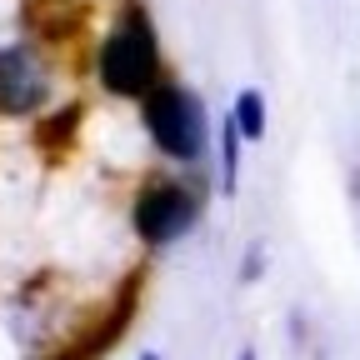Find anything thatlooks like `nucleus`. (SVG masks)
Here are the masks:
<instances>
[{
  "label": "nucleus",
  "mask_w": 360,
  "mask_h": 360,
  "mask_svg": "<svg viewBox=\"0 0 360 360\" xmlns=\"http://www.w3.org/2000/svg\"><path fill=\"white\" fill-rule=\"evenodd\" d=\"M260 265H265V245H250L245 250V265H240V285H250L260 276Z\"/></svg>",
  "instance_id": "8"
},
{
  "label": "nucleus",
  "mask_w": 360,
  "mask_h": 360,
  "mask_svg": "<svg viewBox=\"0 0 360 360\" xmlns=\"http://www.w3.org/2000/svg\"><path fill=\"white\" fill-rule=\"evenodd\" d=\"M146 360H160V355H146Z\"/></svg>",
  "instance_id": "10"
},
{
  "label": "nucleus",
  "mask_w": 360,
  "mask_h": 360,
  "mask_svg": "<svg viewBox=\"0 0 360 360\" xmlns=\"http://www.w3.org/2000/svg\"><path fill=\"white\" fill-rule=\"evenodd\" d=\"M51 101V70L30 45H0V115H35Z\"/></svg>",
  "instance_id": "4"
},
{
  "label": "nucleus",
  "mask_w": 360,
  "mask_h": 360,
  "mask_svg": "<svg viewBox=\"0 0 360 360\" xmlns=\"http://www.w3.org/2000/svg\"><path fill=\"white\" fill-rule=\"evenodd\" d=\"M236 150H240V125L225 115L220 125V191L225 195H236Z\"/></svg>",
  "instance_id": "7"
},
{
  "label": "nucleus",
  "mask_w": 360,
  "mask_h": 360,
  "mask_svg": "<svg viewBox=\"0 0 360 360\" xmlns=\"http://www.w3.org/2000/svg\"><path fill=\"white\" fill-rule=\"evenodd\" d=\"M75 125H80V105H65V110H56L51 120H40V125H35V141H40V150H56L60 141H70V135H75Z\"/></svg>",
  "instance_id": "6"
},
{
  "label": "nucleus",
  "mask_w": 360,
  "mask_h": 360,
  "mask_svg": "<svg viewBox=\"0 0 360 360\" xmlns=\"http://www.w3.org/2000/svg\"><path fill=\"white\" fill-rule=\"evenodd\" d=\"M135 236L146 245H170L180 240L186 231H195L200 220V205L186 186H175V180H150V186L135 195Z\"/></svg>",
  "instance_id": "3"
},
{
  "label": "nucleus",
  "mask_w": 360,
  "mask_h": 360,
  "mask_svg": "<svg viewBox=\"0 0 360 360\" xmlns=\"http://www.w3.org/2000/svg\"><path fill=\"white\" fill-rule=\"evenodd\" d=\"M96 70H101V85L110 96H135L146 101L155 90V30L141 11H125L105 40H101V56H96Z\"/></svg>",
  "instance_id": "1"
},
{
  "label": "nucleus",
  "mask_w": 360,
  "mask_h": 360,
  "mask_svg": "<svg viewBox=\"0 0 360 360\" xmlns=\"http://www.w3.org/2000/svg\"><path fill=\"white\" fill-rule=\"evenodd\" d=\"M141 105H146V130H150V141H155L160 155L186 160V165L205 155V110H200V101L191 96V90L155 85Z\"/></svg>",
  "instance_id": "2"
},
{
  "label": "nucleus",
  "mask_w": 360,
  "mask_h": 360,
  "mask_svg": "<svg viewBox=\"0 0 360 360\" xmlns=\"http://www.w3.org/2000/svg\"><path fill=\"white\" fill-rule=\"evenodd\" d=\"M236 360H255V350H240V355H236Z\"/></svg>",
  "instance_id": "9"
},
{
  "label": "nucleus",
  "mask_w": 360,
  "mask_h": 360,
  "mask_svg": "<svg viewBox=\"0 0 360 360\" xmlns=\"http://www.w3.org/2000/svg\"><path fill=\"white\" fill-rule=\"evenodd\" d=\"M231 120L240 125V141H265V101L255 96V90H240L236 96Z\"/></svg>",
  "instance_id": "5"
}]
</instances>
